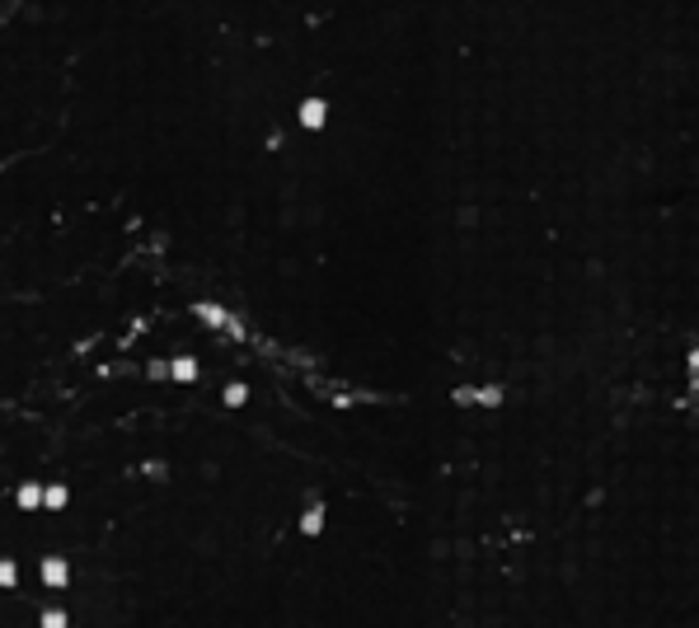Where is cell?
Here are the masks:
<instances>
[{
	"mask_svg": "<svg viewBox=\"0 0 699 628\" xmlns=\"http://www.w3.org/2000/svg\"><path fill=\"white\" fill-rule=\"evenodd\" d=\"M19 506H24V511L43 506V488H38V483H24V488H19Z\"/></svg>",
	"mask_w": 699,
	"mask_h": 628,
	"instance_id": "7",
	"label": "cell"
},
{
	"mask_svg": "<svg viewBox=\"0 0 699 628\" xmlns=\"http://www.w3.org/2000/svg\"><path fill=\"white\" fill-rule=\"evenodd\" d=\"M71 502V488L66 483H52V488H43V506H52V511H61Z\"/></svg>",
	"mask_w": 699,
	"mask_h": 628,
	"instance_id": "5",
	"label": "cell"
},
{
	"mask_svg": "<svg viewBox=\"0 0 699 628\" xmlns=\"http://www.w3.org/2000/svg\"><path fill=\"white\" fill-rule=\"evenodd\" d=\"M244 399H249V390H244V385H230V390H225V403H230V408H240Z\"/></svg>",
	"mask_w": 699,
	"mask_h": 628,
	"instance_id": "10",
	"label": "cell"
},
{
	"mask_svg": "<svg viewBox=\"0 0 699 628\" xmlns=\"http://www.w3.org/2000/svg\"><path fill=\"white\" fill-rule=\"evenodd\" d=\"M43 586H47V591H66V586H71V563H66L61 553H47V558H43Z\"/></svg>",
	"mask_w": 699,
	"mask_h": 628,
	"instance_id": "1",
	"label": "cell"
},
{
	"mask_svg": "<svg viewBox=\"0 0 699 628\" xmlns=\"http://www.w3.org/2000/svg\"><path fill=\"white\" fill-rule=\"evenodd\" d=\"M324 117H329V104H324V99H305V104H300V127L320 131Z\"/></svg>",
	"mask_w": 699,
	"mask_h": 628,
	"instance_id": "2",
	"label": "cell"
},
{
	"mask_svg": "<svg viewBox=\"0 0 699 628\" xmlns=\"http://www.w3.org/2000/svg\"><path fill=\"white\" fill-rule=\"evenodd\" d=\"M169 370H174V380H184V385H188V380H197V361H192V357H179Z\"/></svg>",
	"mask_w": 699,
	"mask_h": 628,
	"instance_id": "6",
	"label": "cell"
},
{
	"mask_svg": "<svg viewBox=\"0 0 699 628\" xmlns=\"http://www.w3.org/2000/svg\"><path fill=\"white\" fill-rule=\"evenodd\" d=\"M19 581V568H14V558H0V591H10Z\"/></svg>",
	"mask_w": 699,
	"mask_h": 628,
	"instance_id": "9",
	"label": "cell"
},
{
	"mask_svg": "<svg viewBox=\"0 0 699 628\" xmlns=\"http://www.w3.org/2000/svg\"><path fill=\"white\" fill-rule=\"evenodd\" d=\"M197 310V319H207V324H216V328H235V319L221 310V305H192Z\"/></svg>",
	"mask_w": 699,
	"mask_h": 628,
	"instance_id": "3",
	"label": "cell"
},
{
	"mask_svg": "<svg viewBox=\"0 0 699 628\" xmlns=\"http://www.w3.org/2000/svg\"><path fill=\"white\" fill-rule=\"evenodd\" d=\"M320 530H324V506L310 502V511L300 516V535H320Z\"/></svg>",
	"mask_w": 699,
	"mask_h": 628,
	"instance_id": "4",
	"label": "cell"
},
{
	"mask_svg": "<svg viewBox=\"0 0 699 628\" xmlns=\"http://www.w3.org/2000/svg\"><path fill=\"white\" fill-rule=\"evenodd\" d=\"M38 624H43V628H71V614H66V609H43Z\"/></svg>",
	"mask_w": 699,
	"mask_h": 628,
	"instance_id": "8",
	"label": "cell"
},
{
	"mask_svg": "<svg viewBox=\"0 0 699 628\" xmlns=\"http://www.w3.org/2000/svg\"><path fill=\"white\" fill-rule=\"evenodd\" d=\"M164 473H169V469H164L160 460H151V464H146V478H164Z\"/></svg>",
	"mask_w": 699,
	"mask_h": 628,
	"instance_id": "11",
	"label": "cell"
}]
</instances>
